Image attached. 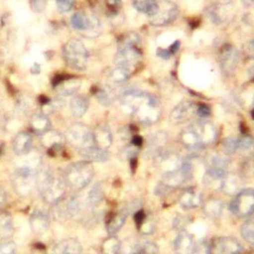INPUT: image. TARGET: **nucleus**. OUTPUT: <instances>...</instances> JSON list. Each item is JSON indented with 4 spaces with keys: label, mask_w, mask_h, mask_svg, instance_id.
Listing matches in <instances>:
<instances>
[{
    "label": "nucleus",
    "mask_w": 254,
    "mask_h": 254,
    "mask_svg": "<svg viewBox=\"0 0 254 254\" xmlns=\"http://www.w3.org/2000/svg\"><path fill=\"white\" fill-rule=\"evenodd\" d=\"M121 103L127 107L132 115L144 125H150L160 118L158 98L148 92L134 87H128L119 93Z\"/></svg>",
    "instance_id": "nucleus-1"
},
{
    "label": "nucleus",
    "mask_w": 254,
    "mask_h": 254,
    "mask_svg": "<svg viewBox=\"0 0 254 254\" xmlns=\"http://www.w3.org/2000/svg\"><path fill=\"white\" fill-rule=\"evenodd\" d=\"M217 136L216 127L205 119L196 120L181 133V141L190 151H197L211 145Z\"/></svg>",
    "instance_id": "nucleus-2"
},
{
    "label": "nucleus",
    "mask_w": 254,
    "mask_h": 254,
    "mask_svg": "<svg viewBox=\"0 0 254 254\" xmlns=\"http://www.w3.org/2000/svg\"><path fill=\"white\" fill-rule=\"evenodd\" d=\"M66 185L63 175L50 168L41 167L37 174V190L42 199L48 204H55L65 195Z\"/></svg>",
    "instance_id": "nucleus-3"
},
{
    "label": "nucleus",
    "mask_w": 254,
    "mask_h": 254,
    "mask_svg": "<svg viewBox=\"0 0 254 254\" xmlns=\"http://www.w3.org/2000/svg\"><path fill=\"white\" fill-rule=\"evenodd\" d=\"M141 58L139 36L135 33L127 34L119 43L118 51L114 57V64L116 66L132 71L139 64Z\"/></svg>",
    "instance_id": "nucleus-4"
},
{
    "label": "nucleus",
    "mask_w": 254,
    "mask_h": 254,
    "mask_svg": "<svg viewBox=\"0 0 254 254\" xmlns=\"http://www.w3.org/2000/svg\"><path fill=\"white\" fill-rule=\"evenodd\" d=\"M94 169L90 162L85 160L69 164L64 170L63 177L67 189L81 190L92 181Z\"/></svg>",
    "instance_id": "nucleus-5"
},
{
    "label": "nucleus",
    "mask_w": 254,
    "mask_h": 254,
    "mask_svg": "<svg viewBox=\"0 0 254 254\" xmlns=\"http://www.w3.org/2000/svg\"><path fill=\"white\" fill-rule=\"evenodd\" d=\"M39 169L26 164L15 169L12 175V186L18 195L28 197L37 190V174Z\"/></svg>",
    "instance_id": "nucleus-6"
},
{
    "label": "nucleus",
    "mask_w": 254,
    "mask_h": 254,
    "mask_svg": "<svg viewBox=\"0 0 254 254\" xmlns=\"http://www.w3.org/2000/svg\"><path fill=\"white\" fill-rule=\"evenodd\" d=\"M63 59L73 69L83 70L86 68L89 54L84 44L76 39L67 41L62 49Z\"/></svg>",
    "instance_id": "nucleus-7"
},
{
    "label": "nucleus",
    "mask_w": 254,
    "mask_h": 254,
    "mask_svg": "<svg viewBox=\"0 0 254 254\" xmlns=\"http://www.w3.org/2000/svg\"><path fill=\"white\" fill-rule=\"evenodd\" d=\"M64 138L72 147L79 151L94 145L93 130L80 122L70 124L66 129Z\"/></svg>",
    "instance_id": "nucleus-8"
},
{
    "label": "nucleus",
    "mask_w": 254,
    "mask_h": 254,
    "mask_svg": "<svg viewBox=\"0 0 254 254\" xmlns=\"http://www.w3.org/2000/svg\"><path fill=\"white\" fill-rule=\"evenodd\" d=\"M191 164L188 160H184L178 167L167 171L163 175L161 183L169 189L175 190L184 186L191 178Z\"/></svg>",
    "instance_id": "nucleus-9"
},
{
    "label": "nucleus",
    "mask_w": 254,
    "mask_h": 254,
    "mask_svg": "<svg viewBox=\"0 0 254 254\" xmlns=\"http://www.w3.org/2000/svg\"><path fill=\"white\" fill-rule=\"evenodd\" d=\"M81 211L80 200L77 196H64L57 203L53 204V214L61 220H68L77 216Z\"/></svg>",
    "instance_id": "nucleus-10"
},
{
    "label": "nucleus",
    "mask_w": 254,
    "mask_h": 254,
    "mask_svg": "<svg viewBox=\"0 0 254 254\" xmlns=\"http://www.w3.org/2000/svg\"><path fill=\"white\" fill-rule=\"evenodd\" d=\"M71 27L78 31L96 36L100 31V21L93 14H87L84 11L75 12L70 18Z\"/></svg>",
    "instance_id": "nucleus-11"
},
{
    "label": "nucleus",
    "mask_w": 254,
    "mask_h": 254,
    "mask_svg": "<svg viewBox=\"0 0 254 254\" xmlns=\"http://www.w3.org/2000/svg\"><path fill=\"white\" fill-rule=\"evenodd\" d=\"M230 208L234 214L240 217L254 213V190L247 189L239 191L231 202Z\"/></svg>",
    "instance_id": "nucleus-12"
},
{
    "label": "nucleus",
    "mask_w": 254,
    "mask_h": 254,
    "mask_svg": "<svg viewBox=\"0 0 254 254\" xmlns=\"http://www.w3.org/2000/svg\"><path fill=\"white\" fill-rule=\"evenodd\" d=\"M178 16V6L170 0H162L157 13L150 17V23L154 26H166L173 23Z\"/></svg>",
    "instance_id": "nucleus-13"
},
{
    "label": "nucleus",
    "mask_w": 254,
    "mask_h": 254,
    "mask_svg": "<svg viewBox=\"0 0 254 254\" xmlns=\"http://www.w3.org/2000/svg\"><path fill=\"white\" fill-rule=\"evenodd\" d=\"M219 65L222 72L225 75H232L238 65L239 61V53L235 47L231 45H224L220 48L218 54Z\"/></svg>",
    "instance_id": "nucleus-14"
},
{
    "label": "nucleus",
    "mask_w": 254,
    "mask_h": 254,
    "mask_svg": "<svg viewBox=\"0 0 254 254\" xmlns=\"http://www.w3.org/2000/svg\"><path fill=\"white\" fill-rule=\"evenodd\" d=\"M211 254H239L242 245L234 237H216L210 243Z\"/></svg>",
    "instance_id": "nucleus-15"
},
{
    "label": "nucleus",
    "mask_w": 254,
    "mask_h": 254,
    "mask_svg": "<svg viewBox=\"0 0 254 254\" xmlns=\"http://www.w3.org/2000/svg\"><path fill=\"white\" fill-rule=\"evenodd\" d=\"M196 114V104L190 101L180 102L171 112L170 121L174 124H183Z\"/></svg>",
    "instance_id": "nucleus-16"
},
{
    "label": "nucleus",
    "mask_w": 254,
    "mask_h": 254,
    "mask_svg": "<svg viewBox=\"0 0 254 254\" xmlns=\"http://www.w3.org/2000/svg\"><path fill=\"white\" fill-rule=\"evenodd\" d=\"M64 136L57 130L50 129L41 135V143L42 145L54 155H57L63 150V146L64 143Z\"/></svg>",
    "instance_id": "nucleus-17"
},
{
    "label": "nucleus",
    "mask_w": 254,
    "mask_h": 254,
    "mask_svg": "<svg viewBox=\"0 0 254 254\" xmlns=\"http://www.w3.org/2000/svg\"><path fill=\"white\" fill-rule=\"evenodd\" d=\"M168 137L166 133L164 132H156L154 133L148 142V147H147V153L151 157H161L164 153H166L165 146L167 143Z\"/></svg>",
    "instance_id": "nucleus-18"
},
{
    "label": "nucleus",
    "mask_w": 254,
    "mask_h": 254,
    "mask_svg": "<svg viewBox=\"0 0 254 254\" xmlns=\"http://www.w3.org/2000/svg\"><path fill=\"white\" fill-rule=\"evenodd\" d=\"M82 246L76 238L68 237L56 243L52 249V254H81Z\"/></svg>",
    "instance_id": "nucleus-19"
},
{
    "label": "nucleus",
    "mask_w": 254,
    "mask_h": 254,
    "mask_svg": "<svg viewBox=\"0 0 254 254\" xmlns=\"http://www.w3.org/2000/svg\"><path fill=\"white\" fill-rule=\"evenodd\" d=\"M30 225L34 233L43 234L50 226V215L43 209H35L30 217Z\"/></svg>",
    "instance_id": "nucleus-20"
},
{
    "label": "nucleus",
    "mask_w": 254,
    "mask_h": 254,
    "mask_svg": "<svg viewBox=\"0 0 254 254\" xmlns=\"http://www.w3.org/2000/svg\"><path fill=\"white\" fill-rule=\"evenodd\" d=\"M33 136L29 132L18 133L13 140V151L18 156H25L31 152Z\"/></svg>",
    "instance_id": "nucleus-21"
},
{
    "label": "nucleus",
    "mask_w": 254,
    "mask_h": 254,
    "mask_svg": "<svg viewBox=\"0 0 254 254\" xmlns=\"http://www.w3.org/2000/svg\"><path fill=\"white\" fill-rule=\"evenodd\" d=\"M81 81L77 77H66L56 82V89L60 96L74 95L80 88Z\"/></svg>",
    "instance_id": "nucleus-22"
},
{
    "label": "nucleus",
    "mask_w": 254,
    "mask_h": 254,
    "mask_svg": "<svg viewBox=\"0 0 254 254\" xmlns=\"http://www.w3.org/2000/svg\"><path fill=\"white\" fill-rule=\"evenodd\" d=\"M194 241L192 236L182 230L180 231V233L178 234L175 243H174V247L176 250L177 254H191L193 249H194Z\"/></svg>",
    "instance_id": "nucleus-23"
},
{
    "label": "nucleus",
    "mask_w": 254,
    "mask_h": 254,
    "mask_svg": "<svg viewBox=\"0 0 254 254\" xmlns=\"http://www.w3.org/2000/svg\"><path fill=\"white\" fill-rule=\"evenodd\" d=\"M129 212L126 207H122L118 211L112 213L106 221V230L109 235H114L124 225Z\"/></svg>",
    "instance_id": "nucleus-24"
},
{
    "label": "nucleus",
    "mask_w": 254,
    "mask_h": 254,
    "mask_svg": "<svg viewBox=\"0 0 254 254\" xmlns=\"http://www.w3.org/2000/svg\"><path fill=\"white\" fill-rule=\"evenodd\" d=\"M179 203L187 209L197 207L201 203V193L194 189H187L180 194Z\"/></svg>",
    "instance_id": "nucleus-25"
},
{
    "label": "nucleus",
    "mask_w": 254,
    "mask_h": 254,
    "mask_svg": "<svg viewBox=\"0 0 254 254\" xmlns=\"http://www.w3.org/2000/svg\"><path fill=\"white\" fill-rule=\"evenodd\" d=\"M227 174V171H222V170H217V169H207L202 181L203 184L212 190H221L222 182Z\"/></svg>",
    "instance_id": "nucleus-26"
},
{
    "label": "nucleus",
    "mask_w": 254,
    "mask_h": 254,
    "mask_svg": "<svg viewBox=\"0 0 254 254\" xmlns=\"http://www.w3.org/2000/svg\"><path fill=\"white\" fill-rule=\"evenodd\" d=\"M94 145L107 150L112 144V133L108 126L100 125L93 130Z\"/></svg>",
    "instance_id": "nucleus-27"
},
{
    "label": "nucleus",
    "mask_w": 254,
    "mask_h": 254,
    "mask_svg": "<svg viewBox=\"0 0 254 254\" xmlns=\"http://www.w3.org/2000/svg\"><path fill=\"white\" fill-rule=\"evenodd\" d=\"M81 157L87 162H105L109 159V152L95 145L87 147L79 151Z\"/></svg>",
    "instance_id": "nucleus-28"
},
{
    "label": "nucleus",
    "mask_w": 254,
    "mask_h": 254,
    "mask_svg": "<svg viewBox=\"0 0 254 254\" xmlns=\"http://www.w3.org/2000/svg\"><path fill=\"white\" fill-rule=\"evenodd\" d=\"M30 127L34 133L41 136L42 134L51 129L52 123L47 114L43 112L35 113L30 119Z\"/></svg>",
    "instance_id": "nucleus-29"
},
{
    "label": "nucleus",
    "mask_w": 254,
    "mask_h": 254,
    "mask_svg": "<svg viewBox=\"0 0 254 254\" xmlns=\"http://www.w3.org/2000/svg\"><path fill=\"white\" fill-rule=\"evenodd\" d=\"M103 198H104L103 186L101 183H96L90 188V190L86 193L85 205L86 207L93 209L101 203Z\"/></svg>",
    "instance_id": "nucleus-30"
},
{
    "label": "nucleus",
    "mask_w": 254,
    "mask_h": 254,
    "mask_svg": "<svg viewBox=\"0 0 254 254\" xmlns=\"http://www.w3.org/2000/svg\"><path fill=\"white\" fill-rule=\"evenodd\" d=\"M221 190L228 194L236 195L242 190V179L237 175L227 173L223 179Z\"/></svg>",
    "instance_id": "nucleus-31"
},
{
    "label": "nucleus",
    "mask_w": 254,
    "mask_h": 254,
    "mask_svg": "<svg viewBox=\"0 0 254 254\" xmlns=\"http://www.w3.org/2000/svg\"><path fill=\"white\" fill-rule=\"evenodd\" d=\"M14 234V224L11 215L0 210V242L9 240Z\"/></svg>",
    "instance_id": "nucleus-32"
},
{
    "label": "nucleus",
    "mask_w": 254,
    "mask_h": 254,
    "mask_svg": "<svg viewBox=\"0 0 254 254\" xmlns=\"http://www.w3.org/2000/svg\"><path fill=\"white\" fill-rule=\"evenodd\" d=\"M88 109V99L84 95H73L69 102V110L72 116L81 117Z\"/></svg>",
    "instance_id": "nucleus-33"
},
{
    "label": "nucleus",
    "mask_w": 254,
    "mask_h": 254,
    "mask_svg": "<svg viewBox=\"0 0 254 254\" xmlns=\"http://www.w3.org/2000/svg\"><path fill=\"white\" fill-rule=\"evenodd\" d=\"M133 6L140 13L146 14L150 17L154 16L159 9V3L157 0H133Z\"/></svg>",
    "instance_id": "nucleus-34"
},
{
    "label": "nucleus",
    "mask_w": 254,
    "mask_h": 254,
    "mask_svg": "<svg viewBox=\"0 0 254 254\" xmlns=\"http://www.w3.org/2000/svg\"><path fill=\"white\" fill-rule=\"evenodd\" d=\"M158 246L150 240H141L134 243L129 254H157Z\"/></svg>",
    "instance_id": "nucleus-35"
},
{
    "label": "nucleus",
    "mask_w": 254,
    "mask_h": 254,
    "mask_svg": "<svg viewBox=\"0 0 254 254\" xmlns=\"http://www.w3.org/2000/svg\"><path fill=\"white\" fill-rule=\"evenodd\" d=\"M229 159L226 157V154H213L211 155L207 161L206 166L207 169H217L222 171H227V167L229 165Z\"/></svg>",
    "instance_id": "nucleus-36"
},
{
    "label": "nucleus",
    "mask_w": 254,
    "mask_h": 254,
    "mask_svg": "<svg viewBox=\"0 0 254 254\" xmlns=\"http://www.w3.org/2000/svg\"><path fill=\"white\" fill-rule=\"evenodd\" d=\"M204 213L209 217H218L223 208V203L217 198H209L202 205Z\"/></svg>",
    "instance_id": "nucleus-37"
},
{
    "label": "nucleus",
    "mask_w": 254,
    "mask_h": 254,
    "mask_svg": "<svg viewBox=\"0 0 254 254\" xmlns=\"http://www.w3.org/2000/svg\"><path fill=\"white\" fill-rule=\"evenodd\" d=\"M120 249L121 243L114 235H110L109 237L105 238L101 244L102 254H119Z\"/></svg>",
    "instance_id": "nucleus-38"
},
{
    "label": "nucleus",
    "mask_w": 254,
    "mask_h": 254,
    "mask_svg": "<svg viewBox=\"0 0 254 254\" xmlns=\"http://www.w3.org/2000/svg\"><path fill=\"white\" fill-rule=\"evenodd\" d=\"M222 4H213L211 6H209L206 10V14L209 18V20L215 24V25H220L222 24L225 19H226V15L222 9Z\"/></svg>",
    "instance_id": "nucleus-39"
},
{
    "label": "nucleus",
    "mask_w": 254,
    "mask_h": 254,
    "mask_svg": "<svg viewBox=\"0 0 254 254\" xmlns=\"http://www.w3.org/2000/svg\"><path fill=\"white\" fill-rule=\"evenodd\" d=\"M131 74V71H129L126 68L116 66L110 72L108 73V80L113 84H120L126 81Z\"/></svg>",
    "instance_id": "nucleus-40"
},
{
    "label": "nucleus",
    "mask_w": 254,
    "mask_h": 254,
    "mask_svg": "<svg viewBox=\"0 0 254 254\" xmlns=\"http://www.w3.org/2000/svg\"><path fill=\"white\" fill-rule=\"evenodd\" d=\"M64 105H65V101L62 96L56 97V98L48 100L42 104L43 113L47 114V113H52L55 111L62 110L64 107Z\"/></svg>",
    "instance_id": "nucleus-41"
},
{
    "label": "nucleus",
    "mask_w": 254,
    "mask_h": 254,
    "mask_svg": "<svg viewBox=\"0 0 254 254\" xmlns=\"http://www.w3.org/2000/svg\"><path fill=\"white\" fill-rule=\"evenodd\" d=\"M240 233L245 241L254 245V217L246 220L241 225Z\"/></svg>",
    "instance_id": "nucleus-42"
},
{
    "label": "nucleus",
    "mask_w": 254,
    "mask_h": 254,
    "mask_svg": "<svg viewBox=\"0 0 254 254\" xmlns=\"http://www.w3.org/2000/svg\"><path fill=\"white\" fill-rule=\"evenodd\" d=\"M240 171L242 178L254 177V155H250L242 161Z\"/></svg>",
    "instance_id": "nucleus-43"
},
{
    "label": "nucleus",
    "mask_w": 254,
    "mask_h": 254,
    "mask_svg": "<svg viewBox=\"0 0 254 254\" xmlns=\"http://www.w3.org/2000/svg\"><path fill=\"white\" fill-rule=\"evenodd\" d=\"M95 96L100 104L104 106H110L113 103L114 97L110 90L103 88V87H97L95 90Z\"/></svg>",
    "instance_id": "nucleus-44"
},
{
    "label": "nucleus",
    "mask_w": 254,
    "mask_h": 254,
    "mask_svg": "<svg viewBox=\"0 0 254 254\" xmlns=\"http://www.w3.org/2000/svg\"><path fill=\"white\" fill-rule=\"evenodd\" d=\"M236 144H237V150H242V151L251 150L254 147V138L249 134L243 133L240 137L236 138Z\"/></svg>",
    "instance_id": "nucleus-45"
},
{
    "label": "nucleus",
    "mask_w": 254,
    "mask_h": 254,
    "mask_svg": "<svg viewBox=\"0 0 254 254\" xmlns=\"http://www.w3.org/2000/svg\"><path fill=\"white\" fill-rule=\"evenodd\" d=\"M180 45H181L180 41H176L168 49L159 48L157 50V56L162 58V59H169V58H171L173 55H175L179 51Z\"/></svg>",
    "instance_id": "nucleus-46"
},
{
    "label": "nucleus",
    "mask_w": 254,
    "mask_h": 254,
    "mask_svg": "<svg viewBox=\"0 0 254 254\" xmlns=\"http://www.w3.org/2000/svg\"><path fill=\"white\" fill-rule=\"evenodd\" d=\"M137 228L138 231H140L142 234H150L155 230V222L151 217L146 215L143 222Z\"/></svg>",
    "instance_id": "nucleus-47"
},
{
    "label": "nucleus",
    "mask_w": 254,
    "mask_h": 254,
    "mask_svg": "<svg viewBox=\"0 0 254 254\" xmlns=\"http://www.w3.org/2000/svg\"><path fill=\"white\" fill-rule=\"evenodd\" d=\"M222 149L225 154H231L234 153L237 150V144H236V138L233 137H227L222 141Z\"/></svg>",
    "instance_id": "nucleus-48"
},
{
    "label": "nucleus",
    "mask_w": 254,
    "mask_h": 254,
    "mask_svg": "<svg viewBox=\"0 0 254 254\" xmlns=\"http://www.w3.org/2000/svg\"><path fill=\"white\" fill-rule=\"evenodd\" d=\"M0 254H16V244L10 240L0 242Z\"/></svg>",
    "instance_id": "nucleus-49"
},
{
    "label": "nucleus",
    "mask_w": 254,
    "mask_h": 254,
    "mask_svg": "<svg viewBox=\"0 0 254 254\" xmlns=\"http://www.w3.org/2000/svg\"><path fill=\"white\" fill-rule=\"evenodd\" d=\"M56 2L58 9L63 13L70 11L75 4V0H56Z\"/></svg>",
    "instance_id": "nucleus-50"
},
{
    "label": "nucleus",
    "mask_w": 254,
    "mask_h": 254,
    "mask_svg": "<svg viewBox=\"0 0 254 254\" xmlns=\"http://www.w3.org/2000/svg\"><path fill=\"white\" fill-rule=\"evenodd\" d=\"M242 53L248 60H254V39L246 42L242 47Z\"/></svg>",
    "instance_id": "nucleus-51"
},
{
    "label": "nucleus",
    "mask_w": 254,
    "mask_h": 254,
    "mask_svg": "<svg viewBox=\"0 0 254 254\" xmlns=\"http://www.w3.org/2000/svg\"><path fill=\"white\" fill-rule=\"evenodd\" d=\"M211 110L210 107L206 104H196V114L201 118H206L210 115Z\"/></svg>",
    "instance_id": "nucleus-52"
},
{
    "label": "nucleus",
    "mask_w": 254,
    "mask_h": 254,
    "mask_svg": "<svg viewBox=\"0 0 254 254\" xmlns=\"http://www.w3.org/2000/svg\"><path fill=\"white\" fill-rule=\"evenodd\" d=\"M191 254H211L209 245L205 242H200L194 246V249Z\"/></svg>",
    "instance_id": "nucleus-53"
},
{
    "label": "nucleus",
    "mask_w": 254,
    "mask_h": 254,
    "mask_svg": "<svg viewBox=\"0 0 254 254\" xmlns=\"http://www.w3.org/2000/svg\"><path fill=\"white\" fill-rule=\"evenodd\" d=\"M106 6L112 14H116L120 10L122 2L121 0H106Z\"/></svg>",
    "instance_id": "nucleus-54"
},
{
    "label": "nucleus",
    "mask_w": 254,
    "mask_h": 254,
    "mask_svg": "<svg viewBox=\"0 0 254 254\" xmlns=\"http://www.w3.org/2000/svg\"><path fill=\"white\" fill-rule=\"evenodd\" d=\"M31 1V8L35 12H42L47 5L48 0H30Z\"/></svg>",
    "instance_id": "nucleus-55"
},
{
    "label": "nucleus",
    "mask_w": 254,
    "mask_h": 254,
    "mask_svg": "<svg viewBox=\"0 0 254 254\" xmlns=\"http://www.w3.org/2000/svg\"><path fill=\"white\" fill-rule=\"evenodd\" d=\"M186 217L184 216H178L177 219L175 220V227H177L180 231L184 230V227L186 225Z\"/></svg>",
    "instance_id": "nucleus-56"
},
{
    "label": "nucleus",
    "mask_w": 254,
    "mask_h": 254,
    "mask_svg": "<svg viewBox=\"0 0 254 254\" xmlns=\"http://www.w3.org/2000/svg\"><path fill=\"white\" fill-rule=\"evenodd\" d=\"M7 193H6V191L2 189V188H0V210L2 209V207L6 204V202H7Z\"/></svg>",
    "instance_id": "nucleus-57"
},
{
    "label": "nucleus",
    "mask_w": 254,
    "mask_h": 254,
    "mask_svg": "<svg viewBox=\"0 0 254 254\" xmlns=\"http://www.w3.org/2000/svg\"><path fill=\"white\" fill-rule=\"evenodd\" d=\"M143 143V139L142 137H140L139 135H135L132 137V145L135 147H139L141 146Z\"/></svg>",
    "instance_id": "nucleus-58"
},
{
    "label": "nucleus",
    "mask_w": 254,
    "mask_h": 254,
    "mask_svg": "<svg viewBox=\"0 0 254 254\" xmlns=\"http://www.w3.org/2000/svg\"><path fill=\"white\" fill-rule=\"evenodd\" d=\"M31 71H32V72H35V73H39V72L41 71V66H40V64H37V63H35L34 65L31 67Z\"/></svg>",
    "instance_id": "nucleus-59"
},
{
    "label": "nucleus",
    "mask_w": 254,
    "mask_h": 254,
    "mask_svg": "<svg viewBox=\"0 0 254 254\" xmlns=\"http://www.w3.org/2000/svg\"><path fill=\"white\" fill-rule=\"evenodd\" d=\"M241 3L245 6V7H249L254 3V0H241Z\"/></svg>",
    "instance_id": "nucleus-60"
},
{
    "label": "nucleus",
    "mask_w": 254,
    "mask_h": 254,
    "mask_svg": "<svg viewBox=\"0 0 254 254\" xmlns=\"http://www.w3.org/2000/svg\"><path fill=\"white\" fill-rule=\"evenodd\" d=\"M251 114H252V117L254 118V110H252V111H251Z\"/></svg>",
    "instance_id": "nucleus-61"
}]
</instances>
